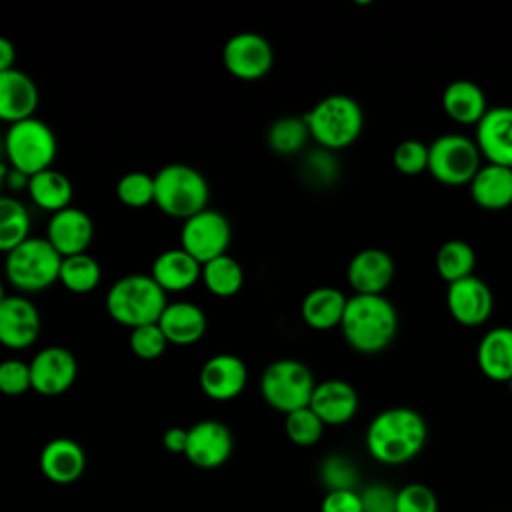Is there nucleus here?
Masks as SVG:
<instances>
[{"label":"nucleus","instance_id":"nucleus-1","mask_svg":"<svg viewBox=\"0 0 512 512\" xmlns=\"http://www.w3.org/2000/svg\"><path fill=\"white\" fill-rule=\"evenodd\" d=\"M428 438V426L420 412L394 406L378 412L366 428L368 454L386 466H400L416 458Z\"/></svg>","mask_w":512,"mask_h":512},{"label":"nucleus","instance_id":"nucleus-2","mask_svg":"<svg viewBox=\"0 0 512 512\" xmlns=\"http://www.w3.org/2000/svg\"><path fill=\"white\" fill-rule=\"evenodd\" d=\"M340 332L346 344L360 354L386 350L398 332V312L384 294H352Z\"/></svg>","mask_w":512,"mask_h":512},{"label":"nucleus","instance_id":"nucleus-3","mask_svg":"<svg viewBox=\"0 0 512 512\" xmlns=\"http://www.w3.org/2000/svg\"><path fill=\"white\" fill-rule=\"evenodd\" d=\"M108 316L126 328L156 324L168 306L166 292L150 274H128L118 278L106 292Z\"/></svg>","mask_w":512,"mask_h":512},{"label":"nucleus","instance_id":"nucleus-4","mask_svg":"<svg viewBox=\"0 0 512 512\" xmlns=\"http://www.w3.org/2000/svg\"><path fill=\"white\" fill-rule=\"evenodd\" d=\"M302 118L310 130V138L328 152L352 146L364 128V112L348 94L320 98Z\"/></svg>","mask_w":512,"mask_h":512},{"label":"nucleus","instance_id":"nucleus-5","mask_svg":"<svg viewBox=\"0 0 512 512\" xmlns=\"http://www.w3.org/2000/svg\"><path fill=\"white\" fill-rule=\"evenodd\" d=\"M210 186L196 168L172 162L154 174V204L166 216L182 222L208 208Z\"/></svg>","mask_w":512,"mask_h":512},{"label":"nucleus","instance_id":"nucleus-6","mask_svg":"<svg viewBox=\"0 0 512 512\" xmlns=\"http://www.w3.org/2000/svg\"><path fill=\"white\" fill-rule=\"evenodd\" d=\"M62 256L48 238L30 236L26 242L6 254L4 272L8 282L24 294L42 292L60 280Z\"/></svg>","mask_w":512,"mask_h":512},{"label":"nucleus","instance_id":"nucleus-7","mask_svg":"<svg viewBox=\"0 0 512 512\" xmlns=\"http://www.w3.org/2000/svg\"><path fill=\"white\" fill-rule=\"evenodd\" d=\"M58 142L52 128L40 118L8 124L4 134V154L10 168L34 176L52 168Z\"/></svg>","mask_w":512,"mask_h":512},{"label":"nucleus","instance_id":"nucleus-8","mask_svg":"<svg viewBox=\"0 0 512 512\" xmlns=\"http://www.w3.org/2000/svg\"><path fill=\"white\" fill-rule=\"evenodd\" d=\"M316 382L310 368L294 358L270 362L260 376L262 400L284 416L310 406Z\"/></svg>","mask_w":512,"mask_h":512},{"label":"nucleus","instance_id":"nucleus-9","mask_svg":"<svg viewBox=\"0 0 512 512\" xmlns=\"http://www.w3.org/2000/svg\"><path fill=\"white\" fill-rule=\"evenodd\" d=\"M428 148V172L434 180L446 186L470 184L482 168V154L476 140H470L464 134H442L428 144Z\"/></svg>","mask_w":512,"mask_h":512},{"label":"nucleus","instance_id":"nucleus-10","mask_svg":"<svg viewBox=\"0 0 512 512\" xmlns=\"http://www.w3.org/2000/svg\"><path fill=\"white\" fill-rule=\"evenodd\" d=\"M232 240L228 218L212 208H206L182 222L180 248L194 256L202 266L218 256H224Z\"/></svg>","mask_w":512,"mask_h":512},{"label":"nucleus","instance_id":"nucleus-11","mask_svg":"<svg viewBox=\"0 0 512 512\" xmlns=\"http://www.w3.org/2000/svg\"><path fill=\"white\" fill-rule=\"evenodd\" d=\"M222 62L230 76L244 82H254L272 70L274 48L258 32H236L222 48Z\"/></svg>","mask_w":512,"mask_h":512},{"label":"nucleus","instance_id":"nucleus-12","mask_svg":"<svg viewBox=\"0 0 512 512\" xmlns=\"http://www.w3.org/2000/svg\"><path fill=\"white\" fill-rule=\"evenodd\" d=\"M32 390L40 396H60L72 388L78 376L76 356L64 346H48L28 362Z\"/></svg>","mask_w":512,"mask_h":512},{"label":"nucleus","instance_id":"nucleus-13","mask_svg":"<svg viewBox=\"0 0 512 512\" xmlns=\"http://www.w3.org/2000/svg\"><path fill=\"white\" fill-rule=\"evenodd\" d=\"M234 448L230 428L218 420H200L188 428L186 460L202 470L220 468Z\"/></svg>","mask_w":512,"mask_h":512},{"label":"nucleus","instance_id":"nucleus-14","mask_svg":"<svg viewBox=\"0 0 512 512\" xmlns=\"http://www.w3.org/2000/svg\"><path fill=\"white\" fill-rule=\"evenodd\" d=\"M198 384L204 396L210 400L228 402L244 392L248 384V368L240 356L220 352L202 364L198 372Z\"/></svg>","mask_w":512,"mask_h":512},{"label":"nucleus","instance_id":"nucleus-15","mask_svg":"<svg viewBox=\"0 0 512 512\" xmlns=\"http://www.w3.org/2000/svg\"><path fill=\"white\" fill-rule=\"evenodd\" d=\"M40 334V312L22 294L0 298V342L10 350H24Z\"/></svg>","mask_w":512,"mask_h":512},{"label":"nucleus","instance_id":"nucleus-16","mask_svg":"<svg viewBox=\"0 0 512 512\" xmlns=\"http://www.w3.org/2000/svg\"><path fill=\"white\" fill-rule=\"evenodd\" d=\"M446 306L450 316L468 328L482 326L494 308V298L490 286L478 276H468L458 282L448 284Z\"/></svg>","mask_w":512,"mask_h":512},{"label":"nucleus","instance_id":"nucleus-17","mask_svg":"<svg viewBox=\"0 0 512 512\" xmlns=\"http://www.w3.org/2000/svg\"><path fill=\"white\" fill-rule=\"evenodd\" d=\"M46 238L62 258L84 254L94 238V222L82 208L68 206L50 216Z\"/></svg>","mask_w":512,"mask_h":512},{"label":"nucleus","instance_id":"nucleus-18","mask_svg":"<svg viewBox=\"0 0 512 512\" xmlns=\"http://www.w3.org/2000/svg\"><path fill=\"white\" fill-rule=\"evenodd\" d=\"M392 256L382 248H364L356 252L346 268V280L354 294H384L394 278Z\"/></svg>","mask_w":512,"mask_h":512},{"label":"nucleus","instance_id":"nucleus-19","mask_svg":"<svg viewBox=\"0 0 512 512\" xmlns=\"http://www.w3.org/2000/svg\"><path fill=\"white\" fill-rule=\"evenodd\" d=\"M474 140L488 164L512 168V106L488 108L476 124Z\"/></svg>","mask_w":512,"mask_h":512},{"label":"nucleus","instance_id":"nucleus-20","mask_svg":"<svg viewBox=\"0 0 512 512\" xmlns=\"http://www.w3.org/2000/svg\"><path fill=\"white\" fill-rule=\"evenodd\" d=\"M360 400L356 388L340 378H328L316 384L310 408L326 426H342L358 412Z\"/></svg>","mask_w":512,"mask_h":512},{"label":"nucleus","instance_id":"nucleus-21","mask_svg":"<svg viewBox=\"0 0 512 512\" xmlns=\"http://www.w3.org/2000/svg\"><path fill=\"white\" fill-rule=\"evenodd\" d=\"M40 472L54 484L76 482L86 468L84 448L72 438H52L44 444L40 458Z\"/></svg>","mask_w":512,"mask_h":512},{"label":"nucleus","instance_id":"nucleus-22","mask_svg":"<svg viewBox=\"0 0 512 512\" xmlns=\"http://www.w3.org/2000/svg\"><path fill=\"white\" fill-rule=\"evenodd\" d=\"M38 86L22 70L0 72V118L8 124L34 118L38 108Z\"/></svg>","mask_w":512,"mask_h":512},{"label":"nucleus","instance_id":"nucleus-23","mask_svg":"<svg viewBox=\"0 0 512 512\" xmlns=\"http://www.w3.org/2000/svg\"><path fill=\"white\" fill-rule=\"evenodd\" d=\"M150 276L164 292H184L202 280V264L184 248H168L154 258Z\"/></svg>","mask_w":512,"mask_h":512},{"label":"nucleus","instance_id":"nucleus-24","mask_svg":"<svg viewBox=\"0 0 512 512\" xmlns=\"http://www.w3.org/2000/svg\"><path fill=\"white\" fill-rule=\"evenodd\" d=\"M168 344L190 346L202 340L208 328V318L204 310L188 300L168 302L166 310L158 320Z\"/></svg>","mask_w":512,"mask_h":512},{"label":"nucleus","instance_id":"nucleus-25","mask_svg":"<svg viewBox=\"0 0 512 512\" xmlns=\"http://www.w3.org/2000/svg\"><path fill=\"white\" fill-rule=\"evenodd\" d=\"M346 304L348 298L344 296L342 290L334 286H318L304 296L300 304V314L306 326L324 332L340 328Z\"/></svg>","mask_w":512,"mask_h":512},{"label":"nucleus","instance_id":"nucleus-26","mask_svg":"<svg viewBox=\"0 0 512 512\" xmlns=\"http://www.w3.org/2000/svg\"><path fill=\"white\" fill-rule=\"evenodd\" d=\"M480 372L494 382L512 378V328L498 326L488 330L476 350Z\"/></svg>","mask_w":512,"mask_h":512},{"label":"nucleus","instance_id":"nucleus-27","mask_svg":"<svg viewBox=\"0 0 512 512\" xmlns=\"http://www.w3.org/2000/svg\"><path fill=\"white\" fill-rule=\"evenodd\" d=\"M470 196L482 210H504L512 204V168L486 164L468 184Z\"/></svg>","mask_w":512,"mask_h":512},{"label":"nucleus","instance_id":"nucleus-28","mask_svg":"<svg viewBox=\"0 0 512 512\" xmlns=\"http://www.w3.org/2000/svg\"><path fill=\"white\" fill-rule=\"evenodd\" d=\"M446 116L458 124H478L488 112L482 88L472 80H454L442 92Z\"/></svg>","mask_w":512,"mask_h":512},{"label":"nucleus","instance_id":"nucleus-29","mask_svg":"<svg viewBox=\"0 0 512 512\" xmlns=\"http://www.w3.org/2000/svg\"><path fill=\"white\" fill-rule=\"evenodd\" d=\"M72 192L74 188L70 178L54 168L34 174L28 184V196L32 202L50 214L68 208L72 202Z\"/></svg>","mask_w":512,"mask_h":512},{"label":"nucleus","instance_id":"nucleus-30","mask_svg":"<svg viewBox=\"0 0 512 512\" xmlns=\"http://www.w3.org/2000/svg\"><path fill=\"white\" fill-rule=\"evenodd\" d=\"M206 290L218 298H230L244 286V268L234 256H218L202 266Z\"/></svg>","mask_w":512,"mask_h":512},{"label":"nucleus","instance_id":"nucleus-31","mask_svg":"<svg viewBox=\"0 0 512 512\" xmlns=\"http://www.w3.org/2000/svg\"><path fill=\"white\" fill-rule=\"evenodd\" d=\"M30 238L28 208L14 196L0 198V250L8 254Z\"/></svg>","mask_w":512,"mask_h":512},{"label":"nucleus","instance_id":"nucleus-32","mask_svg":"<svg viewBox=\"0 0 512 512\" xmlns=\"http://www.w3.org/2000/svg\"><path fill=\"white\" fill-rule=\"evenodd\" d=\"M476 252L464 240H446L436 252V272L448 284L474 274Z\"/></svg>","mask_w":512,"mask_h":512},{"label":"nucleus","instance_id":"nucleus-33","mask_svg":"<svg viewBox=\"0 0 512 512\" xmlns=\"http://www.w3.org/2000/svg\"><path fill=\"white\" fill-rule=\"evenodd\" d=\"M310 138V130L302 116H282L268 126L266 142L270 150L282 156L298 154Z\"/></svg>","mask_w":512,"mask_h":512},{"label":"nucleus","instance_id":"nucleus-34","mask_svg":"<svg viewBox=\"0 0 512 512\" xmlns=\"http://www.w3.org/2000/svg\"><path fill=\"white\" fill-rule=\"evenodd\" d=\"M102 280V268L98 260L90 254H76L62 260L60 268V282L66 290L74 294H88L92 292Z\"/></svg>","mask_w":512,"mask_h":512},{"label":"nucleus","instance_id":"nucleus-35","mask_svg":"<svg viewBox=\"0 0 512 512\" xmlns=\"http://www.w3.org/2000/svg\"><path fill=\"white\" fill-rule=\"evenodd\" d=\"M324 428L326 424L318 418V414L310 406L294 410L284 418V432L288 440L302 448L314 446L322 438Z\"/></svg>","mask_w":512,"mask_h":512},{"label":"nucleus","instance_id":"nucleus-36","mask_svg":"<svg viewBox=\"0 0 512 512\" xmlns=\"http://www.w3.org/2000/svg\"><path fill=\"white\" fill-rule=\"evenodd\" d=\"M116 196L128 208H144L154 204V176L140 170L122 174L116 182Z\"/></svg>","mask_w":512,"mask_h":512},{"label":"nucleus","instance_id":"nucleus-37","mask_svg":"<svg viewBox=\"0 0 512 512\" xmlns=\"http://www.w3.org/2000/svg\"><path fill=\"white\" fill-rule=\"evenodd\" d=\"M130 350L140 360H156L166 352L168 340L160 328V324H146L130 330L128 336Z\"/></svg>","mask_w":512,"mask_h":512},{"label":"nucleus","instance_id":"nucleus-38","mask_svg":"<svg viewBox=\"0 0 512 512\" xmlns=\"http://www.w3.org/2000/svg\"><path fill=\"white\" fill-rule=\"evenodd\" d=\"M320 480L330 490H356L358 470L342 454H332L320 464Z\"/></svg>","mask_w":512,"mask_h":512},{"label":"nucleus","instance_id":"nucleus-39","mask_svg":"<svg viewBox=\"0 0 512 512\" xmlns=\"http://www.w3.org/2000/svg\"><path fill=\"white\" fill-rule=\"evenodd\" d=\"M428 158H430L428 144L414 138L402 140L392 152L394 168L406 176H416L428 170Z\"/></svg>","mask_w":512,"mask_h":512},{"label":"nucleus","instance_id":"nucleus-40","mask_svg":"<svg viewBox=\"0 0 512 512\" xmlns=\"http://www.w3.org/2000/svg\"><path fill=\"white\" fill-rule=\"evenodd\" d=\"M396 512H438V498L430 486L410 482L396 494Z\"/></svg>","mask_w":512,"mask_h":512},{"label":"nucleus","instance_id":"nucleus-41","mask_svg":"<svg viewBox=\"0 0 512 512\" xmlns=\"http://www.w3.org/2000/svg\"><path fill=\"white\" fill-rule=\"evenodd\" d=\"M30 388H32L30 364L16 358H8L0 364V390L6 396H20Z\"/></svg>","mask_w":512,"mask_h":512},{"label":"nucleus","instance_id":"nucleus-42","mask_svg":"<svg viewBox=\"0 0 512 512\" xmlns=\"http://www.w3.org/2000/svg\"><path fill=\"white\" fill-rule=\"evenodd\" d=\"M396 494L398 490L390 488L388 484H370L366 486L362 496L364 512H396Z\"/></svg>","mask_w":512,"mask_h":512},{"label":"nucleus","instance_id":"nucleus-43","mask_svg":"<svg viewBox=\"0 0 512 512\" xmlns=\"http://www.w3.org/2000/svg\"><path fill=\"white\" fill-rule=\"evenodd\" d=\"M320 512H364L358 490H330L322 496Z\"/></svg>","mask_w":512,"mask_h":512},{"label":"nucleus","instance_id":"nucleus-44","mask_svg":"<svg viewBox=\"0 0 512 512\" xmlns=\"http://www.w3.org/2000/svg\"><path fill=\"white\" fill-rule=\"evenodd\" d=\"M162 444L168 452L172 454H182L186 452V446H188V428H182V426H172L168 428L164 434H162Z\"/></svg>","mask_w":512,"mask_h":512},{"label":"nucleus","instance_id":"nucleus-45","mask_svg":"<svg viewBox=\"0 0 512 512\" xmlns=\"http://www.w3.org/2000/svg\"><path fill=\"white\" fill-rule=\"evenodd\" d=\"M2 182L8 190H26L28 192V184H30V176H26L24 172H18L10 166H2Z\"/></svg>","mask_w":512,"mask_h":512},{"label":"nucleus","instance_id":"nucleus-46","mask_svg":"<svg viewBox=\"0 0 512 512\" xmlns=\"http://www.w3.org/2000/svg\"><path fill=\"white\" fill-rule=\"evenodd\" d=\"M16 62V48L8 38H0V72L12 70Z\"/></svg>","mask_w":512,"mask_h":512},{"label":"nucleus","instance_id":"nucleus-47","mask_svg":"<svg viewBox=\"0 0 512 512\" xmlns=\"http://www.w3.org/2000/svg\"><path fill=\"white\" fill-rule=\"evenodd\" d=\"M506 384H508V388H510V394H512V378H510Z\"/></svg>","mask_w":512,"mask_h":512}]
</instances>
